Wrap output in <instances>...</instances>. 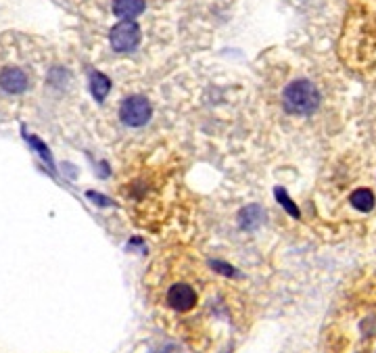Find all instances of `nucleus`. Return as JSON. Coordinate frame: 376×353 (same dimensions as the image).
<instances>
[{"label": "nucleus", "mask_w": 376, "mask_h": 353, "mask_svg": "<svg viewBox=\"0 0 376 353\" xmlns=\"http://www.w3.org/2000/svg\"><path fill=\"white\" fill-rule=\"evenodd\" d=\"M167 306L176 312H190L197 306V291L186 283H176L167 291Z\"/></svg>", "instance_id": "20e7f679"}, {"label": "nucleus", "mask_w": 376, "mask_h": 353, "mask_svg": "<svg viewBox=\"0 0 376 353\" xmlns=\"http://www.w3.org/2000/svg\"><path fill=\"white\" fill-rule=\"evenodd\" d=\"M320 92L310 80H295L283 92V105L293 115H310L320 107Z\"/></svg>", "instance_id": "f257e3e1"}, {"label": "nucleus", "mask_w": 376, "mask_h": 353, "mask_svg": "<svg viewBox=\"0 0 376 353\" xmlns=\"http://www.w3.org/2000/svg\"><path fill=\"white\" fill-rule=\"evenodd\" d=\"M276 199H278V203H280L293 218H299V209H297V205L289 199V195H287L285 188H276Z\"/></svg>", "instance_id": "9d476101"}, {"label": "nucleus", "mask_w": 376, "mask_h": 353, "mask_svg": "<svg viewBox=\"0 0 376 353\" xmlns=\"http://www.w3.org/2000/svg\"><path fill=\"white\" fill-rule=\"evenodd\" d=\"M140 27L136 21H119L117 25H113V29L109 31V42L113 46V50L117 52H130L140 44Z\"/></svg>", "instance_id": "7ed1b4c3"}, {"label": "nucleus", "mask_w": 376, "mask_h": 353, "mask_svg": "<svg viewBox=\"0 0 376 353\" xmlns=\"http://www.w3.org/2000/svg\"><path fill=\"white\" fill-rule=\"evenodd\" d=\"M153 115V107L144 96H128L119 107V119L130 128L144 126Z\"/></svg>", "instance_id": "f03ea898"}, {"label": "nucleus", "mask_w": 376, "mask_h": 353, "mask_svg": "<svg viewBox=\"0 0 376 353\" xmlns=\"http://www.w3.org/2000/svg\"><path fill=\"white\" fill-rule=\"evenodd\" d=\"M211 268H213L216 272L224 274V276H236V270H234L232 266L224 264V262H211Z\"/></svg>", "instance_id": "f8f14e48"}, {"label": "nucleus", "mask_w": 376, "mask_h": 353, "mask_svg": "<svg viewBox=\"0 0 376 353\" xmlns=\"http://www.w3.org/2000/svg\"><path fill=\"white\" fill-rule=\"evenodd\" d=\"M109 90H111V80L100 71H92V75H90V92H92V96L98 103H103L107 98Z\"/></svg>", "instance_id": "6e6552de"}, {"label": "nucleus", "mask_w": 376, "mask_h": 353, "mask_svg": "<svg viewBox=\"0 0 376 353\" xmlns=\"http://www.w3.org/2000/svg\"><path fill=\"white\" fill-rule=\"evenodd\" d=\"M349 203H352L358 211L368 213V211H373V209H375V195H373L368 188H358V190H354V193H352Z\"/></svg>", "instance_id": "1a4fd4ad"}, {"label": "nucleus", "mask_w": 376, "mask_h": 353, "mask_svg": "<svg viewBox=\"0 0 376 353\" xmlns=\"http://www.w3.org/2000/svg\"><path fill=\"white\" fill-rule=\"evenodd\" d=\"M27 86H29V82H27V75H25L23 69H19V67H6V69L0 71V88H2L4 92H8V94H21V92L27 90Z\"/></svg>", "instance_id": "39448f33"}, {"label": "nucleus", "mask_w": 376, "mask_h": 353, "mask_svg": "<svg viewBox=\"0 0 376 353\" xmlns=\"http://www.w3.org/2000/svg\"><path fill=\"white\" fill-rule=\"evenodd\" d=\"M266 220V211L260 205H249L239 213V226L243 230H257Z\"/></svg>", "instance_id": "0eeeda50"}, {"label": "nucleus", "mask_w": 376, "mask_h": 353, "mask_svg": "<svg viewBox=\"0 0 376 353\" xmlns=\"http://www.w3.org/2000/svg\"><path fill=\"white\" fill-rule=\"evenodd\" d=\"M25 140H27L29 144H33V149L42 155V159H46V163H48L50 167H54V163H52V155H50V151L44 147V142H42V140H38L36 136H27V134H25Z\"/></svg>", "instance_id": "9b49d317"}, {"label": "nucleus", "mask_w": 376, "mask_h": 353, "mask_svg": "<svg viewBox=\"0 0 376 353\" xmlns=\"http://www.w3.org/2000/svg\"><path fill=\"white\" fill-rule=\"evenodd\" d=\"M144 0H113V15H117L121 21H134L144 13Z\"/></svg>", "instance_id": "423d86ee"}]
</instances>
